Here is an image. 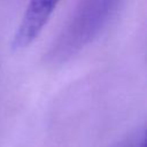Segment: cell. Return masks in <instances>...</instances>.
I'll use <instances>...</instances> for the list:
<instances>
[{"label": "cell", "mask_w": 147, "mask_h": 147, "mask_svg": "<svg viewBox=\"0 0 147 147\" xmlns=\"http://www.w3.org/2000/svg\"><path fill=\"white\" fill-rule=\"evenodd\" d=\"M146 136L145 130H138L134 134L129 137L126 140L122 141L117 147H145Z\"/></svg>", "instance_id": "obj_3"}, {"label": "cell", "mask_w": 147, "mask_h": 147, "mask_svg": "<svg viewBox=\"0 0 147 147\" xmlns=\"http://www.w3.org/2000/svg\"><path fill=\"white\" fill-rule=\"evenodd\" d=\"M61 0H29L13 34L10 46L15 51L29 47L41 33Z\"/></svg>", "instance_id": "obj_2"}, {"label": "cell", "mask_w": 147, "mask_h": 147, "mask_svg": "<svg viewBox=\"0 0 147 147\" xmlns=\"http://www.w3.org/2000/svg\"><path fill=\"white\" fill-rule=\"evenodd\" d=\"M121 0H79L72 16L47 53L49 63L68 61L105 28Z\"/></svg>", "instance_id": "obj_1"}]
</instances>
